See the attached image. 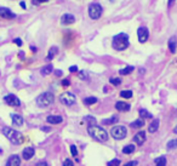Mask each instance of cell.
Masks as SVG:
<instances>
[{
	"label": "cell",
	"instance_id": "obj_1",
	"mask_svg": "<svg viewBox=\"0 0 177 166\" xmlns=\"http://www.w3.org/2000/svg\"><path fill=\"white\" fill-rule=\"evenodd\" d=\"M3 133L5 135V137L12 143V144H22L24 141V137L21 132L11 129V127H3Z\"/></svg>",
	"mask_w": 177,
	"mask_h": 166
},
{
	"label": "cell",
	"instance_id": "obj_2",
	"mask_svg": "<svg viewBox=\"0 0 177 166\" xmlns=\"http://www.w3.org/2000/svg\"><path fill=\"white\" fill-rule=\"evenodd\" d=\"M87 132L90 133L95 139L100 141V142H107L108 141V132L97 125H90L87 127Z\"/></svg>",
	"mask_w": 177,
	"mask_h": 166
},
{
	"label": "cell",
	"instance_id": "obj_3",
	"mask_svg": "<svg viewBox=\"0 0 177 166\" xmlns=\"http://www.w3.org/2000/svg\"><path fill=\"white\" fill-rule=\"evenodd\" d=\"M112 46L113 49L118 50V51H123L125 49L129 47V35L126 33H119L113 38L112 41Z\"/></svg>",
	"mask_w": 177,
	"mask_h": 166
},
{
	"label": "cell",
	"instance_id": "obj_4",
	"mask_svg": "<svg viewBox=\"0 0 177 166\" xmlns=\"http://www.w3.org/2000/svg\"><path fill=\"white\" fill-rule=\"evenodd\" d=\"M55 102V96L52 92H44L41 94L38 98H37V104L41 108L49 107L50 104H52Z\"/></svg>",
	"mask_w": 177,
	"mask_h": 166
},
{
	"label": "cell",
	"instance_id": "obj_5",
	"mask_svg": "<svg viewBox=\"0 0 177 166\" xmlns=\"http://www.w3.org/2000/svg\"><path fill=\"white\" fill-rule=\"evenodd\" d=\"M88 16H90V18L92 20H98L101 16H102V12H103V9L100 4L97 3H92L90 4V6H88Z\"/></svg>",
	"mask_w": 177,
	"mask_h": 166
},
{
	"label": "cell",
	"instance_id": "obj_6",
	"mask_svg": "<svg viewBox=\"0 0 177 166\" xmlns=\"http://www.w3.org/2000/svg\"><path fill=\"white\" fill-rule=\"evenodd\" d=\"M111 135L115 139H124L127 135V130H126L125 126H114L111 130Z\"/></svg>",
	"mask_w": 177,
	"mask_h": 166
},
{
	"label": "cell",
	"instance_id": "obj_7",
	"mask_svg": "<svg viewBox=\"0 0 177 166\" xmlns=\"http://www.w3.org/2000/svg\"><path fill=\"white\" fill-rule=\"evenodd\" d=\"M76 101V97L70 92H63L60 96V102L64 106H73Z\"/></svg>",
	"mask_w": 177,
	"mask_h": 166
},
{
	"label": "cell",
	"instance_id": "obj_8",
	"mask_svg": "<svg viewBox=\"0 0 177 166\" xmlns=\"http://www.w3.org/2000/svg\"><path fill=\"white\" fill-rule=\"evenodd\" d=\"M137 37H138V41L141 44L146 43L148 40V37H149V30L147 27H140L137 29Z\"/></svg>",
	"mask_w": 177,
	"mask_h": 166
},
{
	"label": "cell",
	"instance_id": "obj_9",
	"mask_svg": "<svg viewBox=\"0 0 177 166\" xmlns=\"http://www.w3.org/2000/svg\"><path fill=\"white\" fill-rule=\"evenodd\" d=\"M4 101L6 102V104H9V106H11V107H18V106H21V101H20V98H18L17 96L12 95V94L5 96Z\"/></svg>",
	"mask_w": 177,
	"mask_h": 166
},
{
	"label": "cell",
	"instance_id": "obj_10",
	"mask_svg": "<svg viewBox=\"0 0 177 166\" xmlns=\"http://www.w3.org/2000/svg\"><path fill=\"white\" fill-rule=\"evenodd\" d=\"M0 17L5 20H12V18H16V14L12 12L8 8H0Z\"/></svg>",
	"mask_w": 177,
	"mask_h": 166
},
{
	"label": "cell",
	"instance_id": "obj_11",
	"mask_svg": "<svg viewBox=\"0 0 177 166\" xmlns=\"http://www.w3.org/2000/svg\"><path fill=\"white\" fill-rule=\"evenodd\" d=\"M74 22H75V17H74V15H72V14H64V15L61 17V23L64 24V26L73 24Z\"/></svg>",
	"mask_w": 177,
	"mask_h": 166
},
{
	"label": "cell",
	"instance_id": "obj_12",
	"mask_svg": "<svg viewBox=\"0 0 177 166\" xmlns=\"http://www.w3.org/2000/svg\"><path fill=\"white\" fill-rule=\"evenodd\" d=\"M34 154H35V150H34L33 147H27L22 152V156H23L24 160H31L34 156Z\"/></svg>",
	"mask_w": 177,
	"mask_h": 166
},
{
	"label": "cell",
	"instance_id": "obj_13",
	"mask_svg": "<svg viewBox=\"0 0 177 166\" xmlns=\"http://www.w3.org/2000/svg\"><path fill=\"white\" fill-rule=\"evenodd\" d=\"M20 165H21V158L18 155H11L6 161V166H20Z\"/></svg>",
	"mask_w": 177,
	"mask_h": 166
},
{
	"label": "cell",
	"instance_id": "obj_14",
	"mask_svg": "<svg viewBox=\"0 0 177 166\" xmlns=\"http://www.w3.org/2000/svg\"><path fill=\"white\" fill-rule=\"evenodd\" d=\"M130 108H131V106L126 102L119 101V102L115 103V109L119 110V112H127V110H130Z\"/></svg>",
	"mask_w": 177,
	"mask_h": 166
},
{
	"label": "cell",
	"instance_id": "obj_15",
	"mask_svg": "<svg viewBox=\"0 0 177 166\" xmlns=\"http://www.w3.org/2000/svg\"><path fill=\"white\" fill-rule=\"evenodd\" d=\"M134 141H135L138 145H142V144L146 142V132H143V131L137 132V135H135V137H134Z\"/></svg>",
	"mask_w": 177,
	"mask_h": 166
},
{
	"label": "cell",
	"instance_id": "obj_16",
	"mask_svg": "<svg viewBox=\"0 0 177 166\" xmlns=\"http://www.w3.org/2000/svg\"><path fill=\"white\" fill-rule=\"evenodd\" d=\"M167 46H169V50H170L171 53H175L176 52V49H177V39H176V37H171L169 39Z\"/></svg>",
	"mask_w": 177,
	"mask_h": 166
},
{
	"label": "cell",
	"instance_id": "obj_17",
	"mask_svg": "<svg viewBox=\"0 0 177 166\" xmlns=\"http://www.w3.org/2000/svg\"><path fill=\"white\" fill-rule=\"evenodd\" d=\"M46 121H47L49 124L57 125V124L62 123V121H63V119H62V117H60V115H49V117L46 118Z\"/></svg>",
	"mask_w": 177,
	"mask_h": 166
},
{
	"label": "cell",
	"instance_id": "obj_18",
	"mask_svg": "<svg viewBox=\"0 0 177 166\" xmlns=\"http://www.w3.org/2000/svg\"><path fill=\"white\" fill-rule=\"evenodd\" d=\"M11 119H12V123L14 125L16 126H22L23 125V118L18 114H11Z\"/></svg>",
	"mask_w": 177,
	"mask_h": 166
},
{
	"label": "cell",
	"instance_id": "obj_19",
	"mask_svg": "<svg viewBox=\"0 0 177 166\" xmlns=\"http://www.w3.org/2000/svg\"><path fill=\"white\" fill-rule=\"evenodd\" d=\"M158 129H159V120H158V119H154V120L152 121V124L148 126V132L154 133V132L158 131Z\"/></svg>",
	"mask_w": 177,
	"mask_h": 166
},
{
	"label": "cell",
	"instance_id": "obj_20",
	"mask_svg": "<svg viewBox=\"0 0 177 166\" xmlns=\"http://www.w3.org/2000/svg\"><path fill=\"white\" fill-rule=\"evenodd\" d=\"M57 52H58V49L56 47V46H52L51 49H50V51H49V53H47V57H46V59L47 61H51L56 55H57Z\"/></svg>",
	"mask_w": 177,
	"mask_h": 166
},
{
	"label": "cell",
	"instance_id": "obj_21",
	"mask_svg": "<svg viewBox=\"0 0 177 166\" xmlns=\"http://www.w3.org/2000/svg\"><path fill=\"white\" fill-rule=\"evenodd\" d=\"M52 70H53L52 64H47V65H45V67H43V68H41L40 73H41L43 75H49L50 73H52Z\"/></svg>",
	"mask_w": 177,
	"mask_h": 166
},
{
	"label": "cell",
	"instance_id": "obj_22",
	"mask_svg": "<svg viewBox=\"0 0 177 166\" xmlns=\"http://www.w3.org/2000/svg\"><path fill=\"white\" fill-rule=\"evenodd\" d=\"M155 166H166V158L165 156H159L154 160Z\"/></svg>",
	"mask_w": 177,
	"mask_h": 166
},
{
	"label": "cell",
	"instance_id": "obj_23",
	"mask_svg": "<svg viewBox=\"0 0 177 166\" xmlns=\"http://www.w3.org/2000/svg\"><path fill=\"white\" fill-rule=\"evenodd\" d=\"M134 67L132 65H129V67H125V68H123V69H120L119 70V73H120V75H127V74H131L132 72H134Z\"/></svg>",
	"mask_w": 177,
	"mask_h": 166
},
{
	"label": "cell",
	"instance_id": "obj_24",
	"mask_svg": "<svg viewBox=\"0 0 177 166\" xmlns=\"http://www.w3.org/2000/svg\"><path fill=\"white\" fill-rule=\"evenodd\" d=\"M115 123H118V117H112V118H109V119H105L103 121H102V124L103 125H113V124H115Z\"/></svg>",
	"mask_w": 177,
	"mask_h": 166
},
{
	"label": "cell",
	"instance_id": "obj_25",
	"mask_svg": "<svg viewBox=\"0 0 177 166\" xmlns=\"http://www.w3.org/2000/svg\"><path fill=\"white\" fill-rule=\"evenodd\" d=\"M144 126V121L142 119H138V120H135L134 123H131V127L134 129H141Z\"/></svg>",
	"mask_w": 177,
	"mask_h": 166
},
{
	"label": "cell",
	"instance_id": "obj_26",
	"mask_svg": "<svg viewBox=\"0 0 177 166\" xmlns=\"http://www.w3.org/2000/svg\"><path fill=\"white\" fill-rule=\"evenodd\" d=\"M134 152H135V145L134 144H127V145H125L123 148V153L124 154H131Z\"/></svg>",
	"mask_w": 177,
	"mask_h": 166
},
{
	"label": "cell",
	"instance_id": "obj_27",
	"mask_svg": "<svg viewBox=\"0 0 177 166\" xmlns=\"http://www.w3.org/2000/svg\"><path fill=\"white\" fill-rule=\"evenodd\" d=\"M97 98L96 97H86L85 100H84V103L86 104V106H92V104H95V103H97Z\"/></svg>",
	"mask_w": 177,
	"mask_h": 166
},
{
	"label": "cell",
	"instance_id": "obj_28",
	"mask_svg": "<svg viewBox=\"0 0 177 166\" xmlns=\"http://www.w3.org/2000/svg\"><path fill=\"white\" fill-rule=\"evenodd\" d=\"M140 115H141V118H143V119H152V118H153V115H152L148 110H146V109H140Z\"/></svg>",
	"mask_w": 177,
	"mask_h": 166
},
{
	"label": "cell",
	"instance_id": "obj_29",
	"mask_svg": "<svg viewBox=\"0 0 177 166\" xmlns=\"http://www.w3.org/2000/svg\"><path fill=\"white\" fill-rule=\"evenodd\" d=\"M120 97H123V98H131V97H132V91H130V90H124V91L120 92Z\"/></svg>",
	"mask_w": 177,
	"mask_h": 166
},
{
	"label": "cell",
	"instance_id": "obj_30",
	"mask_svg": "<svg viewBox=\"0 0 177 166\" xmlns=\"http://www.w3.org/2000/svg\"><path fill=\"white\" fill-rule=\"evenodd\" d=\"M109 81H111V84H113L114 86H118V85L121 84V79L120 78H112Z\"/></svg>",
	"mask_w": 177,
	"mask_h": 166
},
{
	"label": "cell",
	"instance_id": "obj_31",
	"mask_svg": "<svg viewBox=\"0 0 177 166\" xmlns=\"http://www.w3.org/2000/svg\"><path fill=\"white\" fill-rule=\"evenodd\" d=\"M167 149H173V148H176L177 147V139H171L169 143H167Z\"/></svg>",
	"mask_w": 177,
	"mask_h": 166
},
{
	"label": "cell",
	"instance_id": "obj_32",
	"mask_svg": "<svg viewBox=\"0 0 177 166\" xmlns=\"http://www.w3.org/2000/svg\"><path fill=\"white\" fill-rule=\"evenodd\" d=\"M79 78H80L81 80H87V79H88V74H87V72H86V70H81V72H79Z\"/></svg>",
	"mask_w": 177,
	"mask_h": 166
},
{
	"label": "cell",
	"instance_id": "obj_33",
	"mask_svg": "<svg viewBox=\"0 0 177 166\" xmlns=\"http://www.w3.org/2000/svg\"><path fill=\"white\" fill-rule=\"evenodd\" d=\"M119 165H120V160L119 159H113V160H111L107 164V166H119Z\"/></svg>",
	"mask_w": 177,
	"mask_h": 166
},
{
	"label": "cell",
	"instance_id": "obj_34",
	"mask_svg": "<svg viewBox=\"0 0 177 166\" xmlns=\"http://www.w3.org/2000/svg\"><path fill=\"white\" fill-rule=\"evenodd\" d=\"M70 152H72V155L74 156V158H76V155H78V150H76V147L73 144V145H70Z\"/></svg>",
	"mask_w": 177,
	"mask_h": 166
},
{
	"label": "cell",
	"instance_id": "obj_35",
	"mask_svg": "<svg viewBox=\"0 0 177 166\" xmlns=\"http://www.w3.org/2000/svg\"><path fill=\"white\" fill-rule=\"evenodd\" d=\"M63 166H74V162H73L72 160L67 159V160H64V162H63Z\"/></svg>",
	"mask_w": 177,
	"mask_h": 166
},
{
	"label": "cell",
	"instance_id": "obj_36",
	"mask_svg": "<svg viewBox=\"0 0 177 166\" xmlns=\"http://www.w3.org/2000/svg\"><path fill=\"white\" fill-rule=\"evenodd\" d=\"M69 84H70L69 79H63V80H62V86H63V88H67V86H69Z\"/></svg>",
	"mask_w": 177,
	"mask_h": 166
},
{
	"label": "cell",
	"instance_id": "obj_37",
	"mask_svg": "<svg viewBox=\"0 0 177 166\" xmlns=\"http://www.w3.org/2000/svg\"><path fill=\"white\" fill-rule=\"evenodd\" d=\"M50 0H33V4L34 5H39V4H43V3H47Z\"/></svg>",
	"mask_w": 177,
	"mask_h": 166
},
{
	"label": "cell",
	"instance_id": "obj_38",
	"mask_svg": "<svg viewBox=\"0 0 177 166\" xmlns=\"http://www.w3.org/2000/svg\"><path fill=\"white\" fill-rule=\"evenodd\" d=\"M137 164H138V162L134 160V161H130V162H127V164H125V165H123V166H137Z\"/></svg>",
	"mask_w": 177,
	"mask_h": 166
},
{
	"label": "cell",
	"instance_id": "obj_39",
	"mask_svg": "<svg viewBox=\"0 0 177 166\" xmlns=\"http://www.w3.org/2000/svg\"><path fill=\"white\" fill-rule=\"evenodd\" d=\"M69 72H70V73H75V72H78V67H76V65H72V67L69 68Z\"/></svg>",
	"mask_w": 177,
	"mask_h": 166
},
{
	"label": "cell",
	"instance_id": "obj_40",
	"mask_svg": "<svg viewBox=\"0 0 177 166\" xmlns=\"http://www.w3.org/2000/svg\"><path fill=\"white\" fill-rule=\"evenodd\" d=\"M14 43H15L16 45H18V46H22V44H23L21 39H15V40H14Z\"/></svg>",
	"mask_w": 177,
	"mask_h": 166
},
{
	"label": "cell",
	"instance_id": "obj_41",
	"mask_svg": "<svg viewBox=\"0 0 177 166\" xmlns=\"http://www.w3.org/2000/svg\"><path fill=\"white\" fill-rule=\"evenodd\" d=\"M37 166H49V164L46 161H40V162L37 164Z\"/></svg>",
	"mask_w": 177,
	"mask_h": 166
},
{
	"label": "cell",
	"instance_id": "obj_42",
	"mask_svg": "<svg viewBox=\"0 0 177 166\" xmlns=\"http://www.w3.org/2000/svg\"><path fill=\"white\" fill-rule=\"evenodd\" d=\"M55 74H56L57 76H61V75H62V70H56Z\"/></svg>",
	"mask_w": 177,
	"mask_h": 166
},
{
	"label": "cell",
	"instance_id": "obj_43",
	"mask_svg": "<svg viewBox=\"0 0 177 166\" xmlns=\"http://www.w3.org/2000/svg\"><path fill=\"white\" fill-rule=\"evenodd\" d=\"M20 5H21V8H22V9H26V4H24V2H21V4H20Z\"/></svg>",
	"mask_w": 177,
	"mask_h": 166
},
{
	"label": "cell",
	"instance_id": "obj_44",
	"mask_svg": "<svg viewBox=\"0 0 177 166\" xmlns=\"http://www.w3.org/2000/svg\"><path fill=\"white\" fill-rule=\"evenodd\" d=\"M173 3H175V0H169V6H171Z\"/></svg>",
	"mask_w": 177,
	"mask_h": 166
},
{
	"label": "cell",
	"instance_id": "obj_45",
	"mask_svg": "<svg viewBox=\"0 0 177 166\" xmlns=\"http://www.w3.org/2000/svg\"><path fill=\"white\" fill-rule=\"evenodd\" d=\"M32 50H33V52H35V51H37V49H35V46H32Z\"/></svg>",
	"mask_w": 177,
	"mask_h": 166
},
{
	"label": "cell",
	"instance_id": "obj_46",
	"mask_svg": "<svg viewBox=\"0 0 177 166\" xmlns=\"http://www.w3.org/2000/svg\"><path fill=\"white\" fill-rule=\"evenodd\" d=\"M173 132H175V133H177V125H176V127L173 129Z\"/></svg>",
	"mask_w": 177,
	"mask_h": 166
},
{
	"label": "cell",
	"instance_id": "obj_47",
	"mask_svg": "<svg viewBox=\"0 0 177 166\" xmlns=\"http://www.w3.org/2000/svg\"><path fill=\"white\" fill-rule=\"evenodd\" d=\"M111 2H113V0H111Z\"/></svg>",
	"mask_w": 177,
	"mask_h": 166
}]
</instances>
